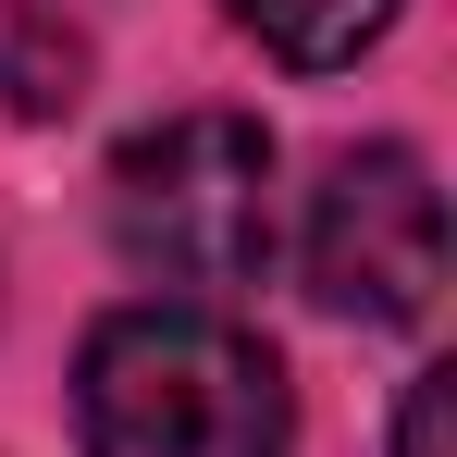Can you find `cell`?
<instances>
[{
	"instance_id": "1",
	"label": "cell",
	"mask_w": 457,
	"mask_h": 457,
	"mask_svg": "<svg viewBox=\"0 0 457 457\" xmlns=\"http://www.w3.org/2000/svg\"><path fill=\"white\" fill-rule=\"evenodd\" d=\"M75 433L87 457H285V359L223 309H112L75 359Z\"/></svg>"
},
{
	"instance_id": "2",
	"label": "cell",
	"mask_w": 457,
	"mask_h": 457,
	"mask_svg": "<svg viewBox=\"0 0 457 457\" xmlns=\"http://www.w3.org/2000/svg\"><path fill=\"white\" fill-rule=\"evenodd\" d=\"M112 247L186 309L260 285L272 260V137L247 112H173L112 161Z\"/></svg>"
},
{
	"instance_id": "3",
	"label": "cell",
	"mask_w": 457,
	"mask_h": 457,
	"mask_svg": "<svg viewBox=\"0 0 457 457\" xmlns=\"http://www.w3.org/2000/svg\"><path fill=\"white\" fill-rule=\"evenodd\" d=\"M309 297L334 309V321H359V334H408V321H433L445 297V198H433V161L420 149H346L321 186H309Z\"/></svg>"
},
{
	"instance_id": "4",
	"label": "cell",
	"mask_w": 457,
	"mask_h": 457,
	"mask_svg": "<svg viewBox=\"0 0 457 457\" xmlns=\"http://www.w3.org/2000/svg\"><path fill=\"white\" fill-rule=\"evenodd\" d=\"M223 12L272 50V62H285V75H346V62L371 50L408 0H223Z\"/></svg>"
},
{
	"instance_id": "5",
	"label": "cell",
	"mask_w": 457,
	"mask_h": 457,
	"mask_svg": "<svg viewBox=\"0 0 457 457\" xmlns=\"http://www.w3.org/2000/svg\"><path fill=\"white\" fill-rule=\"evenodd\" d=\"M445 395H457V371H420V383H408V408H395V457H445Z\"/></svg>"
}]
</instances>
